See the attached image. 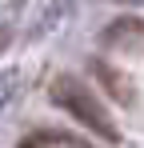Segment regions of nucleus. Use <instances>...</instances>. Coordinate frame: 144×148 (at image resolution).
<instances>
[{"mask_svg":"<svg viewBox=\"0 0 144 148\" xmlns=\"http://www.w3.org/2000/svg\"><path fill=\"white\" fill-rule=\"evenodd\" d=\"M48 96L56 100L60 108H68L76 120L84 124L88 132H96V136H104V140H112L116 144L120 140V128L112 120H108V112L96 104V96L76 80V76H68V72H60V76H52V84H48Z\"/></svg>","mask_w":144,"mask_h":148,"instance_id":"obj_1","label":"nucleus"},{"mask_svg":"<svg viewBox=\"0 0 144 148\" xmlns=\"http://www.w3.org/2000/svg\"><path fill=\"white\" fill-rule=\"evenodd\" d=\"M72 4L76 0H20V8H12V20H20L16 36L20 40H40L44 32H52L68 16Z\"/></svg>","mask_w":144,"mask_h":148,"instance_id":"obj_2","label":"nucleus"},{"mask_svg":"<svg viewBox=\"0 0 144 148\" xmlns=\"http://www.w3.org/2000/svg\"><path fill=\"white\" fill-rule=\"evenodd\" d=\"M20 148H88L80 136H68V132H28L20 140Z\"/></svg>","mask_w":144,"mask_h":148,"instance_id":"obj_3","label":"nucleus"},{"mask_svg":"<svg viewBox=\"0 0 144 148\" xmlns=\"http://www.w3.org/2000/svg\"><path fill=\"white\" fill-rule=\"evenodd\" d=\"M92 72H100L104 88H108V92H116V100H120V104H132V88L120 80V72H116V68H108V64H100V60H96V64H92Z\"/></svg>","mask_w":144,"mask_h":148,"instance_id":"obj_4","label":"nucleus"},{"mask_svg":"<svg viewBox=\"0 0 144 148\" xmlns=\"http://www.w3.org/2000/svg\"><path fill=\"white\" fill-rule=\"evenodd\" d=\"M20 92V72L16 68H8V72H0V112L12 104V96Z\"/></svg>","mask_w":144,"mask_h":148,"instance_id":"obj_5","label":"nucleus"},{"mask_svg":"<svg viewBox=\"0 0 144 148\" xmlns=\"http://www.w3.org/2000/svg\"><path fill=\"white\" fill-rule=\"evenodd\" d=\"M12 40H16V20H12V8H4L0 12V52L8 48Z\"/></svg>","mask_w":144,"mask_h":148,"instance_id":"obj_6","label":"nucleus"}]
</instances>
